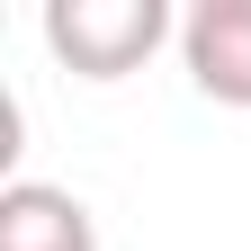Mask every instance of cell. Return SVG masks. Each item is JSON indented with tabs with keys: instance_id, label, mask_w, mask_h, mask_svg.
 <instances>
[{
	"instance_id": "cell-2",
	"label": "cell",
	"mask_w": 251,
	"mask_h": 251,
	"mask_svg": "<svg viewBox=\"0 0 251 251\" xmlns=\"http://www.w3.org/2000/svg\"><path fill=\"white\" fill-rule=\"evenodd\" d=\"M179 63L215 108H251V0H198L179 18Z\"/></svg>"
},
{
	"instance_id": "cell-3",
	"label": "cell",
	"mask_w": 251,
	"mask_h": 251,
	"mask_svg": "<svg viewBox=\"0 0 251 251\" xmlns=\"http://www.w3.org/2000/svg\"><path fill=\"white\" fill-rule=\"evenodd\" d=\"M0 251H99V225L72 188L54 179H9L0 188Z\"/></svg>"
},
{
	"instance_id": "cell-1",
	"label": "cell",
	"mask_w": 251,
	"mask_h": 251,
	"mask_svg": "<svg viewBox=\"0 0 251 251\" xmlns=\"http://www.w3.org/2000/svg\"><path fill=\"white\" fill-rule=\"evenodd\" d=\"M162 36H179L162 0H45V45L81 81H126Z\"/></svg>"
}]
</instances>
